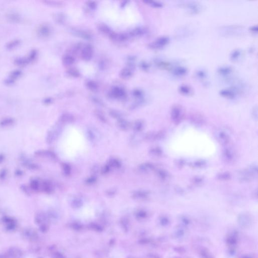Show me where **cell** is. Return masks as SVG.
<instances>
[{
    "instance_id": "obj_1",
    "label": "cell",
    "mask_w": 258,
    "mask_h": 258,
    "mask_svg": "<svg viewBox=\"0 0 258 258\" xmlns=\"http://www.w3.org/2000/svg\"><path fill=\"white\" fill-rule=\"evenodd\" d=\"M222 160L227 164H232L236 160V153L234 148L225 146L222 149L221 153Z\"/></svg>"
},
{
    "instance_id": "obj_2",
    "label": "cell",
    "mask_w": 258,
    "mask_h": 258,
    "mask_svg": "<svg viewBox=\"0 0 258 258\" xmlns=\"http://www.w3.org/2000/svg\"><path fill=\"white\" fill-rule=\"evenodd\" d=\"M184 111L183 108L179 104L173 105L171 109V119L175 124H178L182 121L184 118Z\"/></svg>"
},
{
    "instance_id": "obj_3",
    "label": "cell",
    "mask_w": 258,
    "mask_h": 258,
    "mask_svg": "<svg viewBox=\"0 0 258 258\" xmlns=\"http://www.w3.org/2000/svg\"><path fill=\"white\" fill-rule=\"evenodd\" d=\"M170 38L166 36H162L156 38L155 40L149 44V47L153 50H160L164 48L168 45Z\"/></svg>"
},
{
    "instance_id": "obj_4",
    "label": "cell",
    "mask_w": 258,
    "mask_h": 258,
    "mask_svg": "<svg viewBox=\"0 0 258 258\" xmlns=\"http://www.w3.org/2000/svg\"><path fill=\"white\" fill-rule=\"evenodd\" d=\"M215 138L219 144L225 146L229 145L231 141V136L224 130H219L215 134Z\"/></svg>"
},
{
    "instance_id": "obj_5",
    "label": "cell",
    "mask_w": 258,
    "mask_h": 258,
    "mask_svg": "<svg viewBox=\"0 0 258 258\" xmlns=\"http://www.w3.org/2000/svg\"><path fill=\"white\" fill-rule=\"evenodd\" d=\"M239 91V90L236 87H231L221 89L219 91V94L221 96L225 98L234 99L237 96Z\"/></svg>"
},
{
    "instance_id": "obj_6",
    "label": "cell",
    "mask_w": 258,
    "mask_h": 258,
    "mask_svg": "<svg viewBox=\"0 0 258 258\" xmlns=\"http://www.w3.org/2000/svg\"><path fill=\"white\" fill-rule=\"evenodd\" d=\"M185 8L190 14L195 15L201 12L202 7L200 4L195 1L188 2L185 5Z\"/></svg>"
},
{
    "instance_id": "obj_7",
    "label": "cell",
    "mask_w": 258,
    "mask_h": 258,
    "mask_svg": "<svg viewBox=\"0 0 258 258\" xmlns=\"http://www.w3.org/2000/svg\"><path fill=\"white\" fill-rule=\"evenodd\" d=\"M93 55V50L91 45H86L82 47L81 50V56L82 59L84 61H89L92 58Z\"/></svg>"
},
{
    "instance_id": "obj_8",
    "label": "cell",
    "mask_w": 258,
    "mask_h": 258,
    "mask_svg": "<svg viewBox=\"0 0 258 258\" xmlns=\"http://www.w3.org/2000/svg\"><path fill=\"white\" fill-rule=\"evenodd\" d=\"M190 120L193 125L198 126H202L205 121L203 115L198 113H194L190 114Z\"/></svg>"
},
{
    "instance_id": "obj_9",
    "label": "cell",
    "mask_w": 258,
    "mask_h": 258,
    "mask_svg": "<svg viewBox=\"0 0 258 258\" xmlns=\"http://www.w3.org/2000/svg\"><path fill=\"white\" fill-rule=\"evenodd\" d=\"M22 235L25 239L31 241H34L38 238L37 232L33 229L29 228L25 229L23 231Z\"/></svg>"
},
{
    "instance_id": "obj_10",
    "label": "cell",
    "mask_w": 258,
    "mask_h": 258,
    "mask_svg": "<svg viewBox=\"0 0 258 258\" xmlns=\"http://www.w3.org/2000/svg\"><path fill=\"white\" fill-rule=\"evenodd\" d=\"M111 96L114 98H123L126 95V92L124 89L120 87L116 86L111 89Z\"/></svg>"
},
{
    "instance_id": "obj_11",
    "label": "cell",
    "mask_w": 258,
    "mask_h": 258,
    "mask_svg": "<svg viewBox=\"0 0 258 258\" xmlns=\"http://www.w3.org/2000/svg\"><path fill=\"white\" fill-rule=\"evenodd\" d=\"M234 71L233 68L229 66H222L217 69V72L219 75L223 77H228Z\"/></svg>"
},
{
    "instance_id": "obj_12",
    "label": "cell",
    "mask_w": 258,
    "mask_h": 258,
    "mask_svg": "<svg viewBox=\"0 0 258 258\" xmlns=\"http://www.w3.org/2000/svg\"><path fill=\"white\" fill-rule=\"evenodd\" d=\"M171 71L172 74L178 77L185 76L188 73L187 68L184 66H176L172 68Z\"/></svg>"
},
{
    "instance_id": "obj_13",
    "label": "cell",
    "mask_w": 258,
    "mask_h": 258,
    "mask_svg": "<svg viewBox=\"0 0 258 258\" xmlns=\"http://www.w3.org/2000/svg\"><path fill=\"white\" fill-rule=\"evenodd\" d=\"M109 37L111 40L116 42H124L129 38L128 33H118L114 32L111 33Z\"/></svg>"
},
{
    "instance_id": "obj_14",
    "label": "cell",
    "mask_w": 258,
    "mask_h": 258,
    "mask_svg": "<svg viewBox=\"0 0 258 258\" xmlns=\"http://www.w3.org/2000/svg\"><path fill=\"white\" fill-rule=\"evenodd\" d=\"M239 180H241L242 182H249L253 179L255 178L248 169L241 170L239 172Z\"/></svg>"
},
{
    "instance_id": "obj_15",
    "label": "cell",
    "mask_w": 258,
    "mask_h": 258,
    "mask_svg": "<svg viewBox=\"0 0 258 258\" xmlns=\"http://www.w3.org/2000/svg\"><path fill=\"white\" fill-rule=\"evenodd\" d=\"M72 33H73L75 36L85 40H90L92 39V36L91 34H90V33L88 32L87 31L83 30L74 29L72 30Z\"/></svg>"
},
{
    "instance_id": "obj_16",
    "label": "cell",
    "mask_w": 258,
    "mask_h": 258,
    "mask_svg": "<svg viewBox=\"0 0 258 258\" xmlns=\"http://www.w3.org/2000/svg\"><path fill=\"white\" fill-rule=\"evenodd\" d=\"M147 30L146 28L140 27L135 28V29L132 30L131 31L128 33V34L129 37H141V36H142L147 33Z\"/></svg>"
},
{
    "instance_id": "obj_17",
    "label": "cell",
    "mask_w": 258,
    "mask_h": 258,
    "mask_svg": "<svg viewBox=\"0 0 258 258\" xmlns=\"http://www.w3.org/2000/svg\"><path fill=\"white\" fill-rule=\"evenodd\" d=\"M178 91L184 96H192L193 94V90L190 86L185 84L180 85L178 88Z\"/></svg>"
},
{
    "instance_id": "obj_18",
    "label": "cell",
    "mask_w": 258,
    "mask_h": 258,
    "mask_svg": "<svg viewBox=\"0 0 258 258\" xmlns=\"http://www.w3.org/2000/svg\"><path fill=\"white\" fill-rule=\"evenodd\" d=\"M133 71L131 67H126L123 68L120 71V76L122 79H128L132 76Z\"/></svg>"
},
{
    "instance_id": "obj_19",
    "label": "cell",
    "mask_w": 258,
    "mask_h": 258,
    "mask_svg": "<svg viewBox=\"0 0 258 258\" xmlns=\"http://www.w3.org/2000/svg\"><path fill=\"white\" fill-rule=\"evenodd\" d=\"M22 255V252L17 248H11L7 253V256L11 258H21Z\"/></svg>"
},
{
    "instance_id": "obj_20",
    "label": "cell",
    "mask_w": 258,
    "mask_h": 258,
    "mask_svg": "<svg viewBox=\"0 0 258 258\" xmlns=\"http://www.w3.org/2000/svg\"><path fill=\"white\" fill-rule=\"evenodd\" d=\"M207 165V162L203 160H198L193 161L190 164V166L195 169H203Z\"/></svg>"
},
{
    "instance_id": "obj_21",
    "label": "cell",
    "mask_w": 258,
    "mask_h": 258,
    "mask_svg": "<svg viewBox=\"0 0 258 258\" xmlns=\"http://www.w3.org/2000/svg\"><path fill=\"white\" fill-rule=\"evenodd\" d=\"M38 33L42 37H49L51 33V28L47 25H43L39 28Z\"/></svg>"
},
{
    "instance_id": "obj_22",
    "label": "cell",
    "mask_w": 258,
    "mask_h": 258,
    "mask_svg": "<svg viewBox=\"0 0 258 258\" xmlns=\"http://www.w3.org/2000/svg\"><path fill=\"white\" fill-rule=\"evenodd\" d=\"M156 175L158 177L160 180L165 181L168 180L170 178V175L169 172L166 170L163 169H159L156 171Z\"/></svg>"
},
{
    "instance_id": "obj_23",
    "label": "cell",
    "mask_w": 258,
    "mask_h": 258,
    "mask_svg": "<svg viewBox=\"0 0 258 258\" xmlns=\"http://www.w3.org/2000/svg\"><path fill=\"white\" fill-rule=\"evenodd\" d=\"M41 190L44 192L50 194L53 192L54 188L52 184L48 181H44L42 183Z\"/></svg>"
},
{
    "instance_id": "obj_24",
    "label": "cell",
    "mask_w": 258,
    "mask_h": 258,
    "mask_svg": "<svg viewBox=\"0 0 258 258\" xmlns=\"http://www.w3.org/2000/svg\"><path fill=\"white\" fill-rule=\"evenodd\" d=\"M195 76L198 80L204 81L207 77V73L204 69H199L195 72Z\"/></svg>"
},
{
    "instance_id": "obj_25",
    "label": "cell",
    "mask_w": 258,
    "mask_h": 258,
    "mask_svg": "<svg viewBox=\"0 0 258 258\" xmlns=\"http://www.w3.org/2000/svg\"><path fill=\"white\" fill-rule=\"evenodd\" d=\"M59 135V129H55L52 131H50L47 136V142L49 143H51L55 140Z\"/></svg>"
},
{
    "instance_id": "obj_26",
    "label": "cell",
    "mask_w": 258,
    "mask_h": 258,
    "mask_svg": "<svg viewBox=\"0 0 258 258\" xmlns=\"http://www.w3.org/2000/svg\"><path fill=\"white\" fill-rule=\"evenodd\" d=\"M154 168L155 167L154 165L150 163H143L139 166V170H140V171L145 173H147L151 171H152L154 170Z\"/></svg>"
},
{
    "instance_id": "obj_27",
    "label": "cell",
    "mask_w": 258,
    "mask_h": 258,
    "mask_svg": "<svg viewBox=\"0 0 258 258\" xmlns=\"http://www.w3.org/2000/svg\"><path fill=\"white\" fill-rule=\"evenodd\" d=\"M133 196L135 198L140 199H146L149 196V192L146 190H140L136 191L133 193Z\"/></svg>"
},
{
    "instance_id": "obj_28",
    "label": "cell",
    "mask_w": 258,
    "mask_h": 258,
    "mask_svg": "<svg viewBox=\"0 0 258 258\" xmlns=\"http://www.w3.org/2000/svg\"><path fill=\"white\" fill-rule=\"evenodd\" d=\"M63 64L66 66H70L73 65L75 62V58L72 55H64L62 59Z\"/></svg>"
},
{
    "instance_id": "obj_29",
    "label": "cell",
    "mask_w": 258,
    "mask_h": 258,
    "mask_svg": "<svg viewBox=\"0 0 258 258\" xmlns=\"http://www.w3.org/2000/svg\"><path fill=\"white\" fill-rule=\"evenodd\" d=\"M36 154L38 156H43L49 158L52 160H55L56 156L54 153L50 151H37Z\"/></svg>"
},
{
    "instance_id": "obj_30",
    "label": "cell",
    "mask_w": 258,
    "mask_h": 258,
    "mask_svg": "<svg viewBox=\"0 0 258 258\" xmlns=\"http://www.w3.org/2000/svg\"><path fill=\"white\" fill-rule=\"evenodd\" d=\"M98 29L101 33H103L104 34L108 35L109 36L113 32L108 25L104 24H99L98 26Z\"/></svg>"
},
{
    "instance_id": "obj_31",
    "label": "cell",
    "mask_w": 258,
    "mask_h": 258,
    "mask_svg": "<svg viewBox=\"0 0 258 258\" xmlns=\"http://www.w3.org/2000/svg\"><path fill=\"white\" fill-rule=\"evenodd\" d=\"M241 50L239 49H235L232 50L230 55V59L232 62L237 61L241 55Z\"/></svg>"
},
{
    "instance_id": "obj_32",
    "label": "cell",
    "mask_w": 258,
    "mask_h": 258,
    "mask_svg": "<svg viewBox=\"0 0 258 258\" xmlns=\"http://www.w3.org/2000/svg\"><path fill=\"white\" fill-rule=\"evenodd\" d=\"M216 178L219 180L226 181L231 180V175L229 172H222L218 173L216 175Z\"/></svg>"
},
{
    "instance_id": "obj_33",
    "label": "cell",
    "mask_w": 258,
    "mask_h": 258,
    "mask_svg": "<svg viewBox=\"0 0 258 258\" xmlns=\"http://www.w3.org/2000/svg\"><path fill=\"white\" fill-rule=\"evenodd\" d=\"M149 153L151 156L155 157H160L163 154V151L160 147H154L151 148L149 151Z\"/></svg>"
},
{
    "instance_id": "obj_34",
    "label": "cell",
    "mask_w": 258,
    "mask_h": 258,
    "mask_svg": "<svg viewBox=\"0 0 258 258\" xmlns=\"http://www.w3.org/2000/svg\"><path fill=\"white\" fill-rule=\"evenodd\" d=\"M30 187L35 192H38L41 190L42 184L39 180L37 179H33L30 182Z\"/></svg>"
},
{
    "instance_id": "obj_35",
    "label": "cell",
    "mask_w": 258,
    "mask_h": 258,
    "mask_svg": "<svg viewBox=\"0 0 258 258\" xmlns=\"http://www.w3.org/2000/svg\"><path fill=\"white\" fill-rule=\"evenodd\" d=\"M144 3L150 6L151 7L155 8H161L163 6V4L162 2L155 1H148L146 0L143 1Z\"/></svg>"
},
{
    "instance_id": "obj_36",
    "label": "cell",
    "mask_w": 258,
    "mask_h": 258,
    "mask_svg": "<svg viewBox=\"0 0 258 258\" xmlns=\"http://www.w3.org/2000/svg\"><path fill=\"white\" fill-rule=\"evenodd\" d=\"M4 221L6 224L8 229H9L10 230H12L15 228V221L12 218L10 217H5L4 218Z\"/></svg>"
},
{
    "instance_id": "obj_37",
    "label": "cell",
    "mask_w": 258,
    "mask_h": 258,
    "mask_svg": "<svg viewBox=\"0 0 258 258\" xmlns=\"http://www.w3.org/2000/svg\"><path fill=\"white\" fill-rule=\"evenodd\" d=\"M74 120V117L72 114H64L61 116L60 118V121L62 123H71Z\"/></svg>"
},
{
    "instance_id": "obj_38",
    "label": "cell",
    "mask_w": 258,
    "mask_h": 258,
    "mask_svg": "<svg viewBox=\"0 0 258 258\" xmlns=\"http://www.w3.org/2000/svg\"><path fill=\"white\" fill-rule=\"evenodd\" d=\"M86 85L87 88L89 90H90V91H93V92L97 91L98 88V84L96 83V82L92 81V80H89V81L87 82Z\"/></svg>"
},
{
    "instance_id": "obj_39",
    "label": "cell",
    "mask_w": 258,
    "mask_h": 258,
    "mask_svg": "<svg viewBox=\"0 0 258 258\" xmlns=\"http://www.w3.org/2000/svg\"><path fill=\"white\" fill-rule=\"evenodd\" d=\"M14 123H15V120L13 118H5L0 121V126L2 127H7V126H11Z\"/></svg>"
},
{
    "instance_id": "obj_40",
    "label": "cell",
    "mask_w": 258,
    "mask_h": 258,
    "mask_svg": "<svg viewBox=\"0 0 258 258\" xmlns=\"http://www.w3.org/2000/svg\"><path fill=\"white\" fill-rule=\"evenodd\" d=\"M118 124V126L121 130H124V131L128 130L130 126V124L128 123V121H127L124 119H122L119 120Z\"/></svg>"
},
{
    "instance_id": "obj_41",
    "label": "cell",
    "mask_w": 258,
    "mask_h": 258,
    "mask_svg": "<svg viewBox=\"0 0 258 258\" xmlns=\"http://www.w3.org/2000/svg\"><path fill=\"white\" fill-rule=\"evenodd\" d=\"M204 179L203 177L200 176H197L193 178L192 180V183L196 186H200L203 184Z\"/></svg>"
},
{
    "instance_id": "obj_42",
    "label": "cell",
    "mask_w": 258,
    "mask_h": 258,
    "mask_svg": "<svg viewBox=\"0 0 258 258\" xmlns=\"http://www.w3.org/2000/svg\"><path fill=\"white\" fill-rule=\"evenodd\" d=\"M144 126V122L141 120H138V121H136L134 124L133 126L134 130L137 132H139V131H141V130H143Z\"/></svg>"
},
{
    "instance_id": "obj_43",
    "label": "cell",
    "mask_w": 258,
    "mask_h": 258,
    "mask_svg": "<svg viewBox=\"0 0 258 258\" xmlns=\"http://www.w3.org/2000/svg\"><path fill=\"white\" fill-rule=\"evenodd\" d=\"M67 74L69 76L72 77L73 78H77L80 76V73L76 69H73V68H71L70 69L68 70L67 71Z\"/></svg>"
},
{
    "instance_id": "obj_44",
    "label": "cell",
    "mask_w": 258,
    "mask_h": 258,
    "mask_svg": "<svg viewBox=\"0 0 258 258\" xmlns=\"http://www.w3.org/2000/svg\"><path fill=\"white\" fill-rule=\"evenodd\" d=\"M109 165L114 168H120L121 166V162L119 160H116V158L111 159L109 160Z\"/></svg>"
},
{
    "instance_id": "obj_45",
    "label": "cell",
    "mask_w": 258,
    "mask_h": 258,
    "mask_svg": "<svg viewBox=\"0 0 258 258\" xmlns=\"http://www.w3.org/2000/svg\"><path fill=\"white\" fill-rule=\"evenodd\" d=\"M133 95L135 97L140 99V100H143L144 97V93L141 90L136 89L134 91Z\"/></svg>"
},
{
    "instance_id": "obj_46",
    "label": "cell",
    "mask_w": 258,
    "mask_h": 258,
    "mask_svg": "<svg viewBox=\"0 0 258 258\" xmlns=\"http://www.w3.org/2000/svg\"><path fill=\"white\" fill-rule=\"evenodd\" d=\"M62 168L65 175H70L71 167L69 165L66 164V163H63L62 165Z\"/></svg>"
},
{
    "instance_id": "obj_47",
    "label": "cell",
    "mask_w": 258,
    "mask_h": 258,
    "mask_svg": "<svg viewBox=\"0 0 258 258\" xmlns=\"http://www.w3.org/2000/svg\"><path fill=\"white\" fill-rule=\"evenodd\" d=\"M185 163H186V162H185V160L183 159H182V158L178 159L175 161V165L178 168H182L184 167V166L185 165Z\"/></svg>"
},
{
    "instance_id": "obj_48",
    "label": "cell",
    "mask_w": 258,
    "mask_h": 258,
    "mask_svg": "<svg viewBox=\"0 0 258 258\" xmlns=\"http://www.w3.org/2000/svg\"><path fill=\"white\" fill-rule=\"evenodd\" d=\"M55 20L59 23H63L65 21V17L64 15L62 13L57 14L55 16Z\"/></svg>"
},
{
    "instance_id": "obj_49",
    "label": "cell",
    "mask_w": 258,
    "mask_h": 258,
    "mask_svg": "<svg viewBox=\"0 0 258 258\" xmlns=\"http://www.w3.org/2000/svg\"><path fill=\"white\" fill-rule=\"evenodd\" d=\"M87 136L89 140L91 141H95L96 139V135L91 130H89L87 132Z\"/></svg>"
},
{
    "instance_id": "obj_50",
    "label": "cell",
    "mask_w": 258,
    "mask_h": 258,
    "mask_svg": "<svg viewBox=\"0 0 258 258\" xmlns=\"http://www.w3.org/2000/svg\"><path fill=\"white\" fill-rule=\"evenodd\" d=\"M86 5L91 10H95L97 8V3L94 1H88Z\"/></svg>"
},
{
    "instance_id": "obj_51",
    "label": "cell",
    "mask_w": 258,
    "mask_h": 258,
    "mask_svg": "<svg viewBox=\"0 0 258 258\" xmlns=\"http://www.w3.org/2000/svg\"><path fill=\"white\" fill-rule=\"evenodd\" d=\"M95 115L102 122H104V123L106 122V118H105L104 115L102 114V113H101V112L99 111H96L95 112Z\"/></svg>"
},
{
    "instance_id": "obj_52",
    "label": "cell",
    "mask_w": 258,
    "mask_h": 258,
    "mask_svg": "<svg viewBox=\"0 0 258 258\" xmlns=\"http://www.w3.org/2000/svg\"><path fill=\"white\" fill-rule=\"evenodd\" d=\"M7 170L6 169H2L0 170V180H5L6 177H7Z\"/></svg>"
},
{
    "instance_id": "obj_53",
    "label": "cell",
    "mask_w": 258,
    "mask_h": 258,
    "mask_svg": "<svg viewBox=\"0 0 258 258\" xmlns=\"http://www.w3.org/2000/svg\"><path fill=\"white\" fill-rule=\"evenodd\" d=\"M110 114L114 118L118 119L119 120H120V119H121V114L118 111H111Z\"/></svg>"
},
{
    "instance_id": "obj_54",
    "label": "cell",
    "mask_w": 258,
    "mask_h": 258,
    "mask_svg": "<svg viewBox=\"0 0 258 258\" xmlns=\"http://www.w3.org/2000/svg\"><path fill=\"white\" fill-rule=\"evenodd\" d=\"M252 116H253L254 119L257 120V119H258V108H257V106H256L253 109V111H252Z\"/></svg>"
},
{
    "instance_id": "obj_55",
    "label": "cell",
    "mask_w": 258,
    "mask_h": 258,
    "mask_svg": "<svg viewBox=\"0 0 258 258\" xmlns=\"http://www.w3.org/2000/svg\"><path fill=\"white\" fill-rule=\"evenodd\" d=\"M96 180V178L95 177H92L90 178H88L87 180L86 183L89 184H93V183H95Z\"/></svg>"
},
{
    "instance_id": "obj_56",
    "label": "cell",
    "mask_w": 258,
    "mask_h": 258,
    "mask_svg": "<svg viewBox=\"0 0 258 258\" xmlns=\"http://www.w3.org/2000/svg\"><path fill=\"white\" fill-rule=\"evenodd\" d=\"M249 30L253 33H257L258 30V26H257V25L252 26L251 27H249Z\"/></svg>"
},
{
    "instance_id": "obj_57",
    "label": "cell",
    "mask_w": 258,
    "mask_h": 258,
    "mask_svg": "<svg viewBox=\"0 0 258 258\" xmlns=\"http://www.w3.org/2000/svg\"><path fill=\"white\" fill-rule=\"evenodd\" d=\"M141 66L142 69L144 70H147L149 68V64H148L147 63L142 62Z\"/></svg>"
},
{
    "instance_id": "obj_58",
    "label": "cell",
    "mask_w": 258,
    "mask_h": 258,
    "mask_svg": "<svg viewBox=\"0 0 258 258\" xmlns=\"http://www.w3.org/2000/svg\"><path fill=\"white\" fill-rule=\"evenodd\" d=\"M109 170H110L109 166L106 165L102 168V173H104V174L108 173V172H109Z\"/></svg>"
},
{
    "instance_id": "obj_59",
    "label": "cell",
    "mask_w": 258,
    "mask_h": 258,
    "mask_svg": "<svg viewBox=\"0 0 258 258\" xmlns=\"http://www.w3.org/2000/svg\"><path fill=\"white\" fill-rule=\"evenodd\" d=\"M5 160V155L3 154H0V164L2 163Z\"/></svg>"
},
{
    "instance_id": "obj_60",
    "label": "cell",
    "mask_w": 258,
    "mask_h": 258,
    "mask_svg": "<svg viewBox=\"0 0 258 258\" xmlns=\"http://www.w3.org/2000/svg\"><path fill=\"white\" fill-rule=\"evenodd\" d=\"M16 175H18V176H20V175H22V172L21 171V170H17V171H16L15 172Z\"/></svg>"
},
{
    "instance_id": "obj_61",
    "label": "cell",
    "mask_w": 258,
    "mask_h": 258,
    "mask_svg": "<svg viewBox=\"0 0 258 258\" xmlns=\"http://www.w3.org/2000/svg\"><path fill=\"white\" fill-rule=\"evenodd\" d=\"M7 255H4V254H0V258H7Z\"/></svg>"
}]
</instances>
